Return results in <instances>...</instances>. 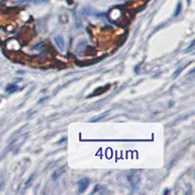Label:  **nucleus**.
<instances>
[{"instance_id": "f257e3e1", "label": "nucleus", "mask_w": 195, "mask_h": 195, "mask_svg": "<svg viewBox=\"0 0 195 195\" xmlns=\"http://www.w3.org/2000/svg\"><path fill=\"white\" fill-rule=\"evenodd\" d=\"M88 185H89V180H87V179L80 180L78 182V191L80 193H83L88 187Z\"/></svg>"}, {"instance_id": "f03ea898", "label": "nucleus", "mask_w": 195, "mask_h": 195, "mask_svg": "<svg viewBox=\"0 0 195 195\" xmlns=\"http://www.w3.org/2000/svg\"><path fill=\"white\" fill-rule=\"evenodd\" d=\"M54 40H55L56 44H57L58 47H59L60 49H64V47H65V43H64L63 37H61V36H56V37L54 38Z\"/></svg>"}, {"instance_id": "7ed1b4c3", "label": "nucleus", "mask_w": 195, "mask_h": 195, "mask_svg": "<svg viewBox=\"0 0 195 195\" xmlns=\"http://www.w3.org/2000/svg\"><path fill=\"white\" fill-rule=\"evenodd\" d=\"M18 89H19V86H17L16 84H9V85H7L5 90L8 93H13V92L17 91Z\"/></svg>"}, {"instance_id": "20e7f679", "label": "nucleus", "mask_w": 195, "mask_h": 195, "mask_svg": "<svg viewBox=\"0 0 195 195\" xmlns=\"http://www.w3.org/2000/svg\"><path fill=\"white\" fill-rule=\"evenodd\" d=\"M181 11H182V3L179 2L178 5H177V9H176V11H175L174 17H178L181 14Z\"/></svg>"}, {"instance_id": "39448f33", "label": "nucleus", "mask_w": 195, "mask_h": 195, "mask_svg": "<svg viewBox=\"0 0 195 195\" xmlns=\"http://www.w3.org/2000/svg\"><path fill=\"white\" fill-rule=\"evenodd\" d=\"M182 66H181V67H179L178 69H177V71H176V72L174 73V75H173V76H174V77L176 78L177 76H178V75H179V73H181V72H182Z\"/></svg>"}, {"instance_id": "423d86ee", "label": "nucleus", "mask_w": 195, "mask_h": 195, "mask_svg": "<svg viewBox=\"0 0 195 195\" xmlns=\"http://www.w3.org/2000/svg\"><path fill=\"white\" fill-rule=\"evenodd\" d=\"M193 46H194V41H192V43H191V45L189 46V48L187 50V52H189V51H191L192 49H193Z\"/></svg>"}, {"instance_id": "0eeeda50", "label": "nucleus", "mask_w": 195, "mask_h": 195, "mask_svg": "<svg viewBox=\"0 0 195 195\" xmlns=\"http://www.w3.org/2000/svg\"><path fill=\"white\" fill-rule=\"evenodd\" d=\"M24 1H28V0H24ZM29 1H40V0H29Z\"/></svg>"}, {"instance_id": "6e6552de", "label": "nucleus", "mask_w": 195, "mask_h": 195, "mask_svg": "<svg viewBox=\"0 0 195 195\" xmlns=\"http://www.w3.org/2000/svg\"><path fill=\"white\" fill-rule=\"evenodd\" d=\"M187 3L189 4V3H190V0H187Z\"/></svg>"}]
</instances>
